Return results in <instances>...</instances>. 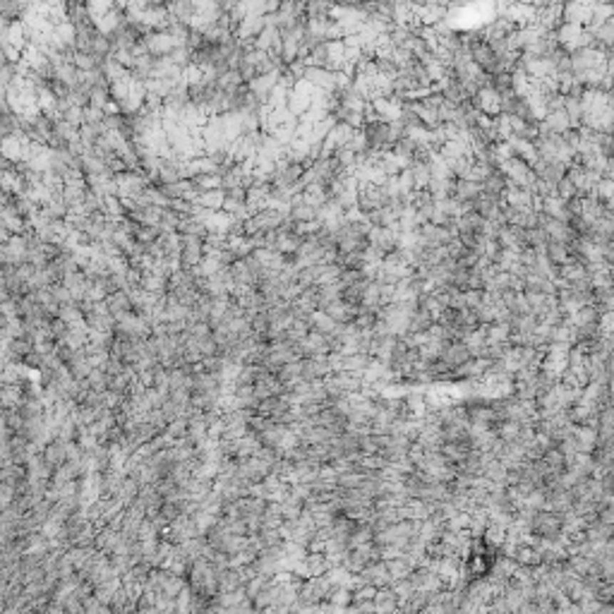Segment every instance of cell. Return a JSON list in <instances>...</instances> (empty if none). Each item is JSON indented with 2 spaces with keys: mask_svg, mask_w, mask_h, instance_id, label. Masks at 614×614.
Segmentation results:
<instances>
[{
  "mask_svg": "<svg viewBox=\"0 0 614 614\" xmlns=\"http://www.w3.org/2000/svg\"><path fill=\"white\" fill-rule=\"evenodd\" d=\"M610 135H614V123H612V132H610Z\"/></svg>",
  "mask_w": 614,
  "mask_h": 614,
  "instance_id": "obj_10",
  "label": "cell"
},
{
  "mask_svg": "<svg viewBox=\"0 0 614 614\" xmlns=\"http://www.w3.org/2000/svg\"><path fill=\"white\" fill-rule=\"evenodd\" d=\"M106 305H108V309H111V314L116 317V322L118 319H123L125 314H130V312H135V305H132V300H130V295L125 293V290H118V293H113V295H108V300H106Z\"/></svg>",
  "mask_w": 614,
  "mask_h": 614,
  "instance_id": "obj_5",
  "label": "cell"
},
{
  "mask_svg": "<svg viewBox=\"0 0 614 614\" xmlns=\"http://www.w3.org/2000/svg\"><path fill=\"white\" fill-rule=\"evenodd\" d=\"M545 255H547V260L554 264V267H564V264L571 262V250H569L566 242H550L547 250H545Z\"/></svg>",
  "mask_w": 614,
  "mask_h": 614,
  "instance_id": "obj_7",
  "label": "cell"
},
{
  "mask_svg": "<svg viewBox=\"0 0 614 614\" xmlns=\"http://www.w3.org/2000/svg\"><path fill=\"white\" fill-rule=\"evenodd\" d=\"M31 142L24 132H15L10 137H3V158H8L12 163H26L31 151Z\"/></svg>",
  "mask_w": 614,
  "mask_h": 614,
  "instance_id": "obj_1",
  "label": "cell"
},
{
  "mask_svg": "<svg viewBox=\"0 0 614 614\" xmlns=\"http://www.w3.org/2000/svg\"><path fill=\"white\" fill-rule=\"evenodd\" d=\"M200 207L209 209V211H223V204H226V190H211V193H202L200 197Z\"/></svg>",
  "mask_w": 614,
  "mask_h": 614,
  "instance_id": "obj_8",
  "label": "cell"
},
{
  "mask_svg": "<svg viewBox=\"0 0 614 614\" xmlns=\"http://www.w3.org/2000/svg\"><path fill=\"white\" fill-rule=\"evenodd\" d=\"M144 46H147V53L151 58H168L170 53H173L178 46L173 41V36L168 34V31H149L147 36H144Z\"/></svg>",
  "mask_w": 614,
  "mask_h": 614,
  "instance_id": "obj_2",
  "label": "cell"
},
{
  "mask_svg": "<svg viewBox=\"0 0 614 614\" xmlns=\"http://www.w3.org/2000/svg\"><path fill=\"white\" fill-rule=\"evenodd\" d=\"M490 87L497 91V94L513 91V75H511V72H497V75L490 77Z\"/></svg>",
  "mask_w": 614,
  "mask_h": 614,
  "instance_id": "obj_9",
  "label": "cell"
},
{
  "mask_svg": "<svg viewBox=\"0 0 614 614\" xmlns=\"http://www.w3.org/2000/svg\"><path fill=\"white\" fill-rule=\"evenodd\" d=\"M451 197L456 202H461V204H473L480 200V197H483V185L480 183H473V180H459L456 178V183H454V193H451Z\"/></svg>",
  "mask_w": 614,
  "mask_h": 614,
  "instance_id": "obj_4",
  "label": "cell"
},
{
  "mask_svg": "<svg viewBox=\"0 0 614 614\" xmlns=\"http://www.w3.org/2000/svg\"><path fill=\"white\" fill-rule=\"evenodd\" d=\"M302 197H305V202L312 209H317V211H319L329 200H332V197H329V190L322 188V185H307V188L302 190Z\"/></svg>",
  "mask_w": 614,
  "mask_h": 614,
  "instance_id": "obj_6",
  "label": "cell"
},
{
  "mask_svg": "<svg viewBox=\"0 0 614 614\" xmlns=\"http://www.w3.org/2000/svg\"><path fill=\"white\" fill-rule=\"evenodd\" d=\"M473 106L487 118H499L501 116V94H497V91L487 84V87H483L478 94H475Z\"/></svg>",
  "mask_w": 614,
  "mask_h": 614,
  "instance_id": "obj_3",
  "label": "cell"
}]
</instances>
